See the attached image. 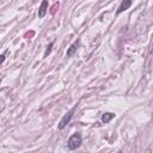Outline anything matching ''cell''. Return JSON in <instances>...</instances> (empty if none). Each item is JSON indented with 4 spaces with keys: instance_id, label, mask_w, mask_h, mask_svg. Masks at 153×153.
Listing matches in <instances>:
<instances>
[{
    "instance_id": "cell-1",
    "label": "cell",
    "mask_w": 153,
    "mask_h": 153,
    "mask_svg": "<svg viewBox=\"0 0 153 153\" xmlns=\"http://www.w3.org/2000/svg\"><path fill=\"white\" fill-rule=\"evenodd\" d=\"M81 145V135L79 133L73 134L67 141V146L69 149H76Z\"/></svg>"
},
{
    "instance_id": "cell-2",
    "label": "cell",
    "mask_w": 153,
    "mask_h": 153,
    "mask_svg": "<svg viewBox=\"0 0 153 153\" xmlns=\"http://www.w3.org/2000/svg\"><path fill=\"white\" fill-rule=\"evenodd\" d=\"M75 109H76V107H74V108H72L67 114H65V116H63L62 119H61V121H60V123H59V129H63L69 123V121H71V119L73 117V114H74V111H75Z\"/></svg>"
},
{
    "instance_id": "cell-3",
    "label": "cell",
    "mask_w": 153,
    "mask_h": 153,
    "mask_svg": "<svg viewBox=\"0 0 153 153\" xmlns=\"http://www.w3.org/2000/svg\"><path fill=\"white\" fill-rule=\"evenodd\" d=\"M47 10H48V1H42L41 6H40V10H38V17L40 18H43L47 13Z\"/></svg>"
},
{
    "instance_id": "cell-4",
    "label": "cell",
    "mask_w": 153,
    "mask_h": 153,
    "mask_svg": "<svg viewBox=\"0 0 153 153\" xmlns=\"http://www.w3.org/2000/svg\"><path fill=\"white\" fill-rule=\"evenodd\" d=\"M78 47H79V41H76V42H74L71 47H69V49L67 50V58H69V56H72L75 52H76V49H78Z\"/></svg>"
},
{
    "instance_id": "cell-5",
    "label": "cell",
    "mask_w": 153,
    "mask_h": 153,
    "mask_svg": "<svg viewBox=\"0 0 153 153\" xmlns=\"http://www.w3.org/2000/svg\"><path fill=\"white\" fill-rule=\"evenodd\" d=\"M131 5H132V1H131V0H126V1H122L121 5H120V7H119V10H117V15L121 13V12H123L124 10L129 8Z\"/></svg>"
},
{
    "instance_id": "cell-6",
    "label": "cell",
    "mask_w": 153,
    "mask_h": 153,
    "mask_svg": "<svg viewBox=\"0 0 153 153\" xmlns=\"http://www.w3.org/2000/svg\"><path fill=\"white\" fill-rule=\"evenodd\" d=\"M114 117H115V114H112V112H105V114H103V116H102V122H103V123H108Z\"/></svg>"
},
{
    "instance_id": "cell-7",
    "label": "cell",
    "mask_w": 153,
    "mask_h": 153,
    "mask_svg": "<svg viewBox=\"0 0 153 153\" xmlns=\"http://www.w3.org/2000/svg\"><path fill=\"white\" fill-rule=\"evenodd\" d=\"M52 47H53V43H50V44H49V47H48V48H47V50H46L44 56H47V55H48L50 52H52Z\"/></svg>"
},
{
    "instance_id": "cell-8",
    "label": "cell",
    "mask_w": 153,
    "mask_h": 153,
    "mask_svg": "<svg viewBox=\"0 0 153 153\" xmlns=\"http://www.w3.org/2000/svg\"><path fill=\"white\" fill-rule=\"evenodd\" d=\"M4 60H5V54L1 55V62H4Z\"/></svg>"
}]
</instances>
